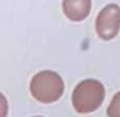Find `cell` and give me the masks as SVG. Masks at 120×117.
<instances>
[{"label": "cell", "mask_w": 120, "mask_h": 117, "mask_svg": "<svg viewBox=\"0 0 120 117\" xmlns=\"http://www.w3.org/2000/svg\"><path fill=\"white\" fill-rule=\"evenodd\" d=\"M105 99V86L94 78L79 82L72 91V107L78 113H92L102 106Z\"/></svg>", "instance_id": "1"}, {"label": "cell", "mask_w": 120, "mask_h": 117, "mask_svg": "<svg viewBox=\"0 0 120 117\" xmlns=\"http://www.w3.org/2000/svg\"><path fill=\"white\" fill-rule=\"evenodd\" d=\"M31 95L41 103H54L62 96L65 91L63 80L54 71L38 72L30 82Z\"/></svg>", "instance_id": "2"}, {"label": "cell", "mask_w": 120, "mask_h": 117, "mask_svg": "<svg viewBox=\"0 0 120 117\" xmlns=\"http://www.w3.org/2000/svg\"><path fill=\"white\" fill-rule=\"evenodd\" d=\"M96 31L105 41L116 37L120 31V7L117 4H107L98 13L96 19Z\"/></svg>", "instance_id": "3"}, {"label": "cell", "mask_w": 120, "mask_h": 117, "mask_svg": "<svg viewBox=\"0 0 120 117\" xmlns=\"http://www.w3.org/2000/svg\"><path fill=\"white\" fill-rule=\"evenodd\" d=\"M92 9L90 0H63L62 11L70 21L81 22L89 16Z\"/></svg>", "instance_id": "4"}, {"label": "cell", "mask_w": 120, "mask_h": 117, "mask_svg": "<svg viewBox=\"0 0 120 117\" xmlns=\"http://www.w3.org/2000/svg\"><path fill=\"white\" fill-rule=\"evenodd\" d=\"M107 116L109 117H120V91L116 93L107 108Z\"/></svg>", "instance_id": "5"}, {"label": "cell", "mask_w": 120, "mask_h": 117, "mask_svg": "<svg viewBox=\"0 0 120 117\" xmlns=\"http://www.w3.org/2000/svg\"><path fill=\"white\" fill-rule=\"evenodd\" d=\"M8 114V100L3 93H0V117H7Z\"/></svg>", "instance_id": "6"}, {"label": "cell", "mask_w": 120, "mask_h": 117, "mask_svg": "<svg viewBox=\"0 0 120 117\" xmlns=\"http://www.w3.org/2000/svg\"><path fill=\"white\" fill-rule=\"evenodd\" d=\"M35 117H41V116H35Z\"/></svg>", "instance_id": "7"}]
</instances>
